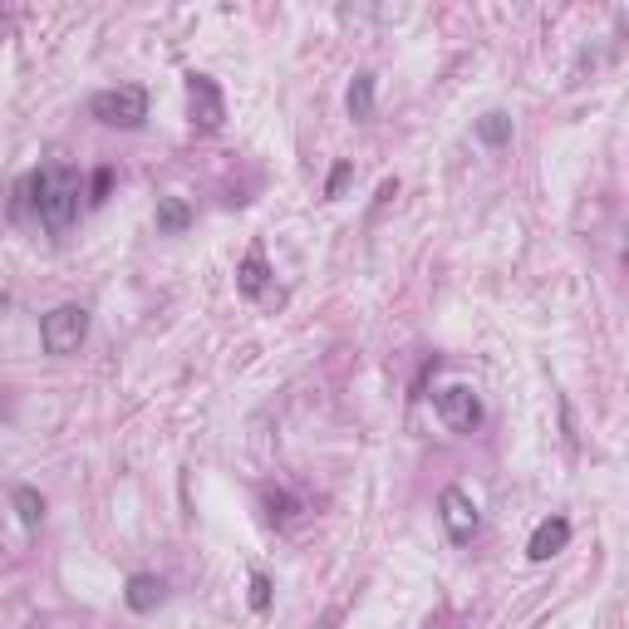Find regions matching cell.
I'll list each match as a JSON object with an SVG mask.
<instances>
[{
	"instance_id": "cell-1",
	"label": "cell",
	"mask_w": 629,
	"mask_h": 629,
	"mask_svg": "<svg viewBox=\"0 0 629 629\" xmlns=\"http://www.w3.org/2000/svg\"><path fill=\"white\" fill-rule=\"evenodd\" d=\"M79 197H84V187H79V172L74 168H40L30 177V202H35V212H40V222L50 231H64L74 222V212H79Z\"/></svg>"
},
{
	"instance_id": "cell-2",
	"label": "cell",
	"mask_w": 629,
	"mask_h": 629,
	"mask_svg": "<svg viewBox=\"0 0 629 629\" xmlns=\"http://www.w3.org/2000/svg\"><path fill=\"white\" fill-rule=\"evenodd\" d=\"M89 109H94L99 123H109V128H138V123L148 118V94H143L138 84H118V89L94 94Z\"/></svg>"
},
{
	"instance_id": "cell-3",
	"label": "cell",
	"mask_w": 629,
	"mask_h": 629,
	"mask_svg": "<svg viewBox=\"0 0 629 629\" xmlns=\"http://www.w3.org/2000/svg\"><path fill=\"white\" fill-rule=\"evenodd\" d=\"M89 335V310L84 305H55L45 320H40V340L50 354H74Z\"/></svg>"
},
{
	"instance_id": "cell-4",
	"label": "cell",
	"mask_w": 629,
	"mask_h": 629,
	"mask_svg": "<svg viewBox=\"0 0 629 629\" xmlns=\"http://www.w3.org/2000/svg\"><path fill=\"white\" fill-rule=\"evenodd\" d=\"M187 118H192V128H202V133H217V128H222L227 99H222V89H217L212 74H187Z\"/></svg>"
},
{
	"instance_id": "cell-5",
	"label": "cell",
	"mask_w": 629,
	"mask_h": 629,
	"mask_svg": "<svg viewBox=\"0 0 629 629\" xmlns=\"http://www.w3.org/2000/svg\"><path fill=\"white\" fill-rule=\"evenodd\" d=\"M433 408H438V418H443L453 433H472V428L482 423V399H477L467 384L438 389V394H433Z\"/></svg>"
},
{
	"instance_id": "cell-6",
	"label": "cell",
	"mask_w": 629,
	"mask_h": 629,
	"mask_svg": "<svg viewBox=\"0 0 629 629\" xmlns=\"http://www.w3.org/2000/svg\"><path fill=\"white\" fill-rule=\"evenodd\" d=\"M438 507H443V526H448L453 541H472V536H477V502H472L462 487H448Z\"/></svg>"
},
{
	"instance_id": "cell-7",
	"label": "cell",
	"mask_w": 629,
	"mask_h": 629,
	"mask_svg": "<svg viewBox=\"0 0 629 629\" xmlns=\"http://www.w3.org/2000/svg\"><path fill=\"white\" fill-rule=\"evenodd\" d=\"M566 541H571V521H566V516H546V521L531 531L526 556H531V561H551V556L566 551Z\"/></svg>"
},
{
	"instance_id": "cell-8",
	"label": "cell",
	"mask_w": 629,
	"mask_h": 629,
	"mask_svg": "<svg viewBox=\"0 0 629 629\" xmlns=\"http://www.w3.org/2000/svg\"><path fill=\"white\" fill-rule=\"evenodd\" d=\"M123 600H128V610L148 615V610H158V605H163V580H158V575H128Z\"/></svg>"
},
{
	"instance_id": "cell-9",
	"label": "cell",
	"mask_w": 629,
	"mask_h": 629,
	"mask_svg": "<svg viewBox=\"0 0 629 629\" xmlns=\"http://www.w3.org/2000/svg\"><path fill=\"white\" fill-rule=\"evenodd\" d=\"M266 281H271V266H266V256H261V251H251V256L236 266V290H241L246 300H256V295L266 290Z\"/></svg>"
},
{
	"instance_id": "cell-10",
	"label": "cell",
	"mask_w": 629,
	"mask_h": 629,
	"mask_svg": "<svg viewBox=\"0 0 629 629\" xmlns=\"http://www.w3.org/2000/svg\"><path fill=\"white\" fill-rule=\"evenodd\" d=\"M349 118H359V123H369L374 118V74L364 69V74H354V84H349Z\"/></svg>"
},
{
	"instance_id": "cell-11",
	"label": "cell",
	"mask_w": 629,
	"mask_h": 629,
	"mask_svg": "<svg viewBox=\"0 0 629 629\" xmlns=\"http://www.w3.org/2000/svg\"><path fill=\"white\" fill-rule=\"evenodd\" d=\"M477 138H482L487 148H502V143H512V114H502V109L482 114V118H477Z\"/></svg>"
},
{
	"instance_id": "cell-12",
	"label": "cell",
	"mask_w": 629,
	"mask_h": 629,
	"mask_svg": "<svg viewBox=\"0 0 629 629\" xmlns=\"http://www.w3.org/2000/svg\"><path fill=\"white\" fill-rule=\"evenodd\" d=\"M192 207L182 197H158V231H187Z\"/></svg>"
},
{
	"instance_id": "cell-13",
	"label": "cell",
	"mask_w": 629,
	"mask_h": 629,
	"mask_svg": "<svg viewBox=\"0 0 629 629\" xmlns=\"http://www.w3.org/2000/svg\"><path fill=\"white\" fill-rule=\"evenodd\" d=\"M15 512H20V521L35 531V526L45 521V497H40L35 487H15Z\"/></svg>"
},
{
	"instance_id": "cell-14",
	"label": "cell",
	"mask_w": 629,
	"mask_h": 629,
	"mask_svg": "<svg viewBox=\"0 0 629 629\" xmlns=\"http://www.w3.org/2000/svg\"><path fill=\"white\" fill-rule=\"evenodd\" d=\"M251 610H271V575H251Z\"/></svg>"
},
{
	"instance_id": "cell-15",
	"label": "cell",
	"mask_w": 629,
	"mask_h": 629,
	"mask_svg": "<svg viewBox=\"0 0 629 629\" xmlns=\"http://www.w3.org/2000/svg\"><path fill=\"white\" fill-rule=\"evenodd\" d=\"M349 177H354V163H340V168L330 172V182H325V197H340L344 187H349Z\"/></svg>"
},
{
	"instance_id": "cell-16",
	"label": "cell",
	"mask_w": 629,
	"mask_h": 629,
	"mask_svg": "<svg viewBox=\"0 0 629 629\" xmlns=\"http://www.w3.org/2000/svg\"><path fill=\"white\" fill-rule=\"evenodd\" d=\"M266 507H271V521H290V507H295V502H290V497H271V502H266Z\"/></svg>"
},
{
	"instance_id": "cell-17",
	"label": "cell",
	"mask_w": 629,
	"mask_h": 629,
	"mask_svg": "<svg viewBox=\"0 0 629 629\" xmlns=\"http://www.w3.org/2000/svg\"><path fill=\"white\" fill-rule=\"evenodd\" d=\"M109 182H114V172L104 168L99 177H94V197H89V202H104V197H109Z\"/></svg>"
}]
</instances>
